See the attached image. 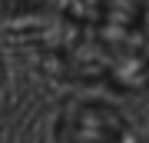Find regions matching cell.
<instances>
[{
    "mask_svg": "<svg viewBox=\"0 0 149 143\" xmlns=\"http://www.w3.org/2000/svg\"><path fill=\"white\" fill-rule=\"evenodd\" d=\"M56 143H129V127L119 110L96 100H80L60 113Z\"/></svg>",
    "mask_w": 149,
    "mask_h": 143,
    "instance_id": "cell-1",
    "label": "cell"
}]
</instances>
